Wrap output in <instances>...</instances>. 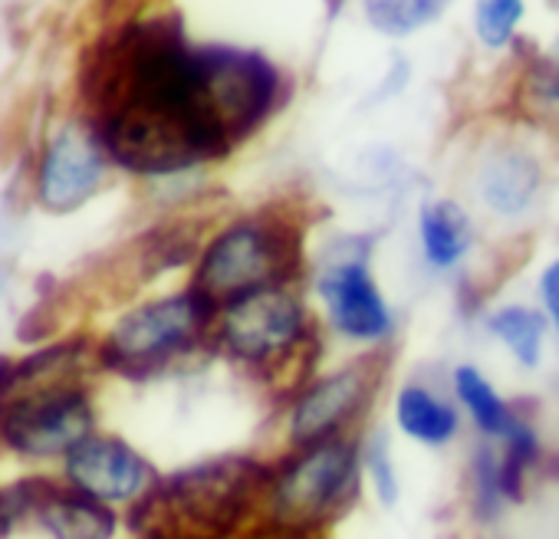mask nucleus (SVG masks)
Returning <instances> with one entry per match:
<instances>
[{"instance_id": "f257e3e1", "label": "nucleus", "mask_w": 559, "mask_h": 539, "mask_svg": "<svg viewBox=\"0 0 559 539\" xmlns=\"http://www.w3.org/2000/svg\"><path fill=\"white\" fill-rule=\"evenodd\" d=\"M80 89L109 161L132 175H178L227 158L284 96L257 50L194 47L178 14L126 21L86 50Z\"/></svg>"}, {"instance_id": "f03ea898", "label": "nucleus", "mask_w": 559, "mask_h": 539, "mask_svg": "<svg viewBox=\"0 0 559 539\" xmlns=\"http://www.w3.org/2000/svg\"><path fill=\"white\" fill-rule=\"evenodd\" d=\"M270 470L250 457L207 460L181 470L168 483H155L142 503L145 519L158 523V532L178 539H217L247 510L260 483H270Z\"/></svg>"}, {"instance_id": "7ed1b4c3", "label": "nucleus", "mask_w": 559, "mask_h": 539, "mask_svg": "<svg viewBox=\"0 0 559 539\" xmlns=\"http://www.w3.org/2000/svg\"><path fill=\"white\" fill-rule=\"evenodd\" d=\"M290 256L287 240L266 220H234L227 224L201 253L191 290L221 313L224 307L284 287V260Z\"/></svg>"}, {"instance_id": "20e7f679", "label": "nucleus", "mask_w": 559, "mask_h": 539, "mask_svg": "<svg viewBox=\"0 0 559 539\" xmlns=\"http://www.w3.org/2000/svg\"><path fill=\"white\" fill-rule=\"evenodd\" d=\"M211 316L214 310L194 290L139 303L112 323L103 359L116 372L145 375L191 349Z\"/></svg>"}, {"instance_id": "39448f33", "label": "nucleus", "mask_w": 559, "mask_h": 539, "mask_svg": "<svg viewBox=\"0 0 559 539\" xmlns=\"http://www.w3.org/2000/svg\"><path fill=\"white\" fill-rule=\"evenodd\" d=\"M362 454L343 434L300 447V454L270 480V500L280 523L317 526L333 516L359 483Z\"/></svg>"}, {"instance_id": "423d86ee", "label": "nucleus", "mask_w": 559, "mask_h": 539, "mask_svg": "<svg viewBox=\"0 0 559 539\" xmlns=\"http://www.w3.org/2000/svg\"><path fill=\"white\" fill-rule=\"evenodd\" d=\"M93 431V402L76 385L34 388L0 408V441L27 460H63Z\"/></svg>"}, {"instance_id": "0eeeda50", "label": "nucleus", "mask_w": 559, "mask_h": 539, "mask_svg": "<svg viewBox=\"0 0 559 539\" xmlns=\"http://www.w3.org/2000/svg\"><path fill=\"white\" fill-rule=\"evenodd\" d=\"M109 168V152L93 122H63L44 145L37 165V204L47 214H73L96 197Z\"/></svg>"}, {"instance_id": "6e6552de", "label": "nucleus", "mask_w": 559, "mask_h": 539, "mask_svg": "<svg viewBox=\"0 0 559 539\" xmlns=\"http://www.w3.org/2000/svg\"><path fill=\"white\" fill-rule=\"evenodd\" d=\"M307 333V310L287 287L250 294L217 313V336L224 349L243 362H266L287 356Z\"/></svg>"}, {"instance_id": "1a4fd4ad", "label": "nucleus", "mask_w": 559, "mask_h": 539, "mask_svg": "<svg viewBox=\"0 0 559 539\" xmlns=\"http://www.w3.org/2000/svg\"><path fill=\"white\" fill-rule=\"evenodd\" d=\"M67 483L106 506L135 503L155 487L152 464L119 434L93 431L63 457Z\"/></svg>"}, {"instance_id": "9d476101", "label": "nucleus", "mask_w": 559, "mask_h": 539, "mask_svg": "<svg viewBox=\"0 0 559 539\" xmlns=\"http://www.w3.org/2000/svg\"><path fill=\"white\" fill-rule=\"evenodd\" d=\"M333 330L353 343H382L392 333V310L366 263V250L333 256L317 280Z\"/></svg>"}, {"instance_id": "9b49d317", "label": "nucleus", "mask_w": 559, "mask_h": 539, "mask_svg": "<svg viewBox=\"0 0 559 539\" xmlns=\"http://www.w3.org/2000/svg\"><path fill=\"white\" fill-rule=\"evenodd\" d=\"M369 385L372 382H369L366 366H349V369H340V372L320 379L294 405V418H290L294 441L300 447H307V444L343 434V424L362 408Z\"/></svg>"}, {"instance_id": "f8f14e48", "label": "nucleus", "mask_w": 559, "mask_h": 539, "mask_svg": "<svg viewBox=\"0 0 559 539\" xmlns=\"http://www.w3.org/2000/svg\"><path fill=\"white\" fill-rule=\"evenodd\" d=\"M37 519L50 539H112L119 526L112 506L73 487H53V483H47L44 490Z\"/></svg>"}, {"instance_id": "ddd939ff", "label": "nucleus", "mask_w": 559, "mask_h": 539, "mask_svg": "<svg viewBox=\"0 0 559 539\" xmlns=\"http://www.w3.org/2000/svg\"><path fill=\"white\" fill-rule=\"evenodd\" d=\"M484 204L500 217H516L539 191V165L520 148H497L484 158L477 178Z\"/></svg>"}, {"instance_id": "4468645a", "label": "nucleus", "mask_w": 559, "mask_h": 539, "mask_svg": "<svg viewBox=\"0 0 559 539\" xmlns=\"http://www.w3.org/2000/svg\"><path fill=\"white\" fill-rule=\"evenodd\" d=\"M399 431L425 447H444L457 438V408L428 385H405L395 398Z\"/></svg>"}, {"instance_id": "2eb2a0df", "label": "nucleus", "mask_w": 559, "mask_h": 539, "mask_svg": "<svg viewBox=\"0 0 559 539\" xmlns=\"http://www.w3.org/2000/svg\"><path fill=\"white\" fill-rule=\"evenodd\" d=\"M418 240L425 260L435 270H451L467 256L474 243L471 217L454 201H428L418 214Z\"/></svg>"}, {"instance_id": "dca6fc26", "label": "nucleus", "mask_w": 559, "mask_h": 539, "mask_svg": "<svg viewBox=\"0 0 559 539\" xmlns=\"http://www.w3.org/2000/svg\"><path fill=\"white\" fill-rule=\"evenodd\" d=\"M454 392H457V402L464 405V411L471 415V421L487 438L503 441L520 424V418L510 411V405L497 395V388L487 382V375L477 372L474 366H461L454 372Z\"/></svg>"}, {"instance_id": "f3484780", "label": "nucleus", "mask_w": 559, "mask_h": 539, "mask_svg": "<svg viewBox=\"0 0 559 539\" xmlns=\"http://www.w3.org/2000/svg\"><path fill=\"white\" fill-rule=\"evenodd\" d=\"M546 326H549V320L543 313L530 310V307H503V310H497L490 316V333L526 369H536L539 359H543Z\"/></svg>"}, {"instance_id": "a211bd4d", "label": "nucleus", "mask_w": 559, "mask_h": 539, "mask_svg": "<svg viewBox=\"0 0 559 539\" xmlns=\"http://www.w3.org/2000/svg\"><path fill=\"white\" fill-rule=\"evenodd\" d=\"M448 8V0H362L369 27L382 37H412L421 27H431Z\"/></svg>"}, {"instance_id": "6ab92c4d", "label": "nucleus", "mask_w": 559, "mask_h": 539, "mask_svg": "<svg viewBox=\"0 0 559 539\" xmlns=\"http://www.w3.org/2000/svg\"><path fill=\"white\" fill-rule=\"evenodd\" d=\"M523 17V0H480L474 14V34L487 50H500L513 40Z\"/></svg>"}, {"instance_id": "aec40b11", "label": "nucleus", "mask_w": 559, "mask_h": 539, "mask_svg": "<svg viewBox=\"0 0 559 539\" xmlns=\"http://www.w3.org/2000/svg\"><path fill=\"white\" fill-rule=\"evenodd\" d=\"M526 89H530L533 99H539L546 106H556L559 103V40L530 63V70H526Z\"/></svg>"}, {"instance_id": "412c9836", "label": "nucleus", "mask_w": 559, "mask_h": 539, "mask_svg": "<svg viewBox=\"0 0 559 539\" xmlns=\"http://www.w3.org/2000/svg\"><path fill=\"white\" fill-rule=\"evenodd\" d=\"M539 297H543V307H546V320H549V323L556 326V333H559V260H552V263L543 270Z\"/></svg>"}, {"instance_id": "4be33fe9", "label": "nucleus", "mask_w": 559, "mask_h": 539, "mask_svg": "<svg viewBox=\"0 0 559 539\" xmlns=\"http://www.w3.org/2000/svg\"><path fill=\"white\" fill-rule=\"evenodd\" d=\"M369 470H372V483L379 487L382 500H385V503H389V500H395V477H392L389 454H385V447H382V444L369 454Z\"/></svg>"}, {"instance_id": "5701e85b", "label": "nucleus", "mask_w": 559, "mask_h": 539, "mask_svg": "<svg viewBox=\"0 0 559 539\" xmlns=\"http://www.w3.org/2000/svg\"><path fill=\"white\" fill-rule=\"evenodd\" d=\"M343 4H346V0H330V17H336Z\"/></svg>"}]
</instances>
